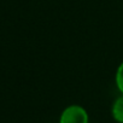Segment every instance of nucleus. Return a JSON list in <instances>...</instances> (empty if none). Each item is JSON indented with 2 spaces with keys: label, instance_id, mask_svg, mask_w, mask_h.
<instances>
[{
  "label": "nucleus",
  "instance_id": "obj_1",
  "mask_svg": "<svg viewBox=\"0 0 123 123\" xmlns=\"http://www.w3.org/2000/svg\"><path fill=\"white\" fill-rule=\"evenodd\" d=\"M59 123H88V113L80 105H70L62 112Z\"/></svg>",
  "mask_w": 123,
  "mask_h": 123
},
{
  "label": "nucleus",
  "instance_id": "obj_2",
  "mask_svg": "<svg viewBox=\"0 0 123 123\" xmlns=\"http://www.w3.org/2000/svg\"><path fill=\"white\" fill-rule=\"evenodd\" d=\"M112 116L117 122L123 123V94L115 100L112 105Z\"/></svg>",
  "mask_w": 123,
  "mask_h": 123
},
{
  "label": "nucleus",
  "instance_id": "obj_3",
  "mask_svg": "<svg viewBox=\"0 0 123 123\" xmlns=\"http://www.w3.org/2000/svg\"><path fill=\"white\" fill-rule=\"evenodd\" d=\"M116 85L118 89L121 91V93L123 94V62L121 63V65L118 67L116 71Z\"/></svg>",
  "mask_w": 123,
  "mask_h": 123
}]
</instances>
